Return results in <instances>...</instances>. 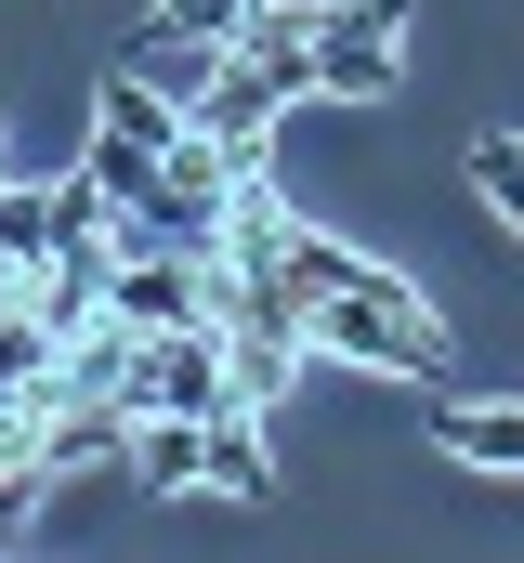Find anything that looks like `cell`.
I'll return each instance as SVG.
<instances>
[{
  "label": "cell",
  "instance_id": "9c48e42d",
  "mask_svg": "<svg viewBox=\"0 0 524 563\" xmlns=\"http://www.w3.org/2000/svg\"><path fill=\"white\" fill-rule=\"evenodd\" d=\"M472 184H485V210L524 236V144H512V132H485V144H472Z\"/></svg>",
  "mask_w": 524,
  "mask_h": 563
},
{
  "label": "cell",
  "instance_id": "3957f363",
  "mask_svg": "<svg viewBox=\"0 0 524 563\" xmlns=\"http://www.w3.org/2000/svg\"><path fill=\"white\" fill-rule=\"evenodd\" d=\"M302 13V40H315V92L328 106H381L393 79V40H406V0H288Z\"/></svg>",
  "mask_w": 524,
  "mask_h": 563
},
{
  "label": "cell",
  "instance_id": "6da1fadb",
  "mask_svg": "<svg viewBox=\"0 0 524 563\" xmlns=\"http://www.w3.org/2000/svg\"><path fill=\"white\" fill-rule=\"evenodd\" d=\"M302 354H328V367H381V380H419V394H433V380H446V314L381 263L368 288L302 301Z\"/></svg>",
  "mask_w": 524,
  "mask_h": 563
},
{
  "label": "cell",
  "instance_id": "277c9868",
  "mask_svg": "<svg viewBox=\"0 0 524 563\" xmlns=\"http://www.w3.org/2000/svg\"><path fill=\"white\" fill-rule=\"evenodd\" d=\"M106 314H119V328H197V314H210V263H197V250H119Z\"/></svg>",
  "mask_w": 524,
  "mask_h": 563
},
{
  "label": "cell",
  "instance_id": "5b68a950",
  "mask_svg": "<svg viewBox=\"0 0 524 563\" xmlns=\"http://www.w3.org/2000/svg\"><path fill=\"white\" fill-rule=\"evenodd\" d=\"M288 106H302V92H288L275 66H250V53H223V79L197 92V132L223 144V157H262V132H275Z\"/></svg>",
  "mask_w": 524,
  "mask_h": 563
},
{
  "label": "cell",
  "instance_id": "ba28073f",
  "mask_svg": "<svg viewBox=\"0 0 524 563\" xmlns=\"http://www.w3.org/2000/svg\"><path fill=\"white\" fill-rule=\"evenodd\" d=\"M433 445L472 472H524V407H433Z\"/></svg>",
  "mask_w": 524,
  "mask_h": 563
},
{
  "label": "cell",
  "instance_id": "7a4b0ae2",
  "mask_svg": "<svg viewBox=\"0 0 524 563\" xmlns=\"http://www.w3.org/2000/svg\"><path fill=\"white\" fill-rule=\"evenodd\" d=\"M119 407H171V420H223V407H250L237 394V354H223V328L197 314V328H131V380ZM262 420V407H250Z\"/></svg>",
  "mask_w": 524,
  "mask_h": 563
},
{
  "label": "cell",
  "instance_id": "30bf717a",
  "mask_svg": "<svg viewBox=\"0 0 524 563\" xmlns=\"http://www.w3.org/2000/svg\"><path fill=\"white\" fill-rule=\"evenodd\" d=\"M157 13H171V26H197V40H223V53H237V40H250V13H262V0H157Z\"/></svg>",
  "mask_w": 524,
  "mask_h": 563
},
{
  "label": "cell",
  "instance_id": "8992f818",
  "mask_svg": "<svg viewBox=\"0 0 524 563\" xmlns=\"http://www.w3.org/2000/svg\"><path fill=\"white\" fill-rule=\"evenodd\" d=\"M119 66H144V79H157V92L197 119V92L223 79V40H197V26H171V13H144V26L119 40Z\"/></svg>",
  "mask_w": 524,
  "mask_h": 563
},
{
  "label": "cell",
  "instance_id": "52a82bcc",
  "mask_svg": "<svg viewBox=\"0 0 524 563\" xmlns=\"http://www.w3.org/2000/svg\"><path fill=\"white\" fill-rule=\"evenodd\" d=\"M92 119H106V132H131V144H157V157L197 132V119H184V106H171V92H157L144 66H106V106H92Z\"/></svg>",
  "mask_w": 524,
  "mask_h": 563
},
{
  "label": "cell",
  "instance_id": "8fae6325",
  "mask_svg": "<svg viewBox=\"0 0 524 563\" xmlns=\"http://www.w3.org/2000/svg\"><path fill=\"white\" fill-rule=\"evenodd\" d=\"M0 301H13V263H0Z\"/></svg>",
  "mask_w": 524,
  "mask_h": 563
}]
</instances>
